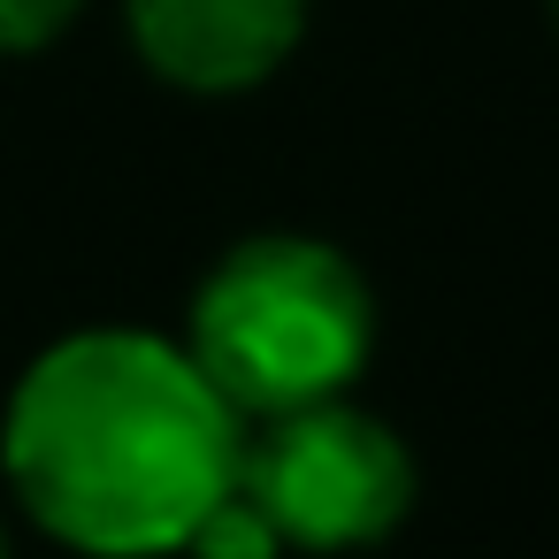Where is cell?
Returning a JSON list of instances; mask_svg holds the SVG:
<instances>
[{
  "instance_id": "6da1fadb",
  "label": "cell",
  "mask_w": 559,
  "mask_h": 559,
  "mask_svg": "<svg viewBox=\"0 0 559 559\" xmlns=\"http://www.w3.org/2000/svg\"><path fill=\"white\" fill-rule=\"evenodd\" d=\"M246 414L185 337L70 330L0 406V475L32 528L85 559H177L238 490Z\"/></svg>"
},
{
  "instance_id": "7a4b0ae2",
  "label": "cell",
  "mask_w": 559,
  "mask_h": 559,
  "mask_svg": "<svg viewBox=\"0 0 559 559\" xmlns=\"http://www.w3.org/2000/svg\"><path fill=\"white\" fill-rule=\"evenodd\" d=\"M383 314L360 261L314 230L238 238L185 307V353L246 414L276 421L322 399H345L376 360Z\"/></svg>"
},
{
  "instance_id": "3957f363",
  "label": "cell",
  "mask_w": 559,
  "mask_h": 559,
  "mask_svg": "<svg viewBox=\"0 0 559 559\" xmlns=\"http://www.w3.org/2000/svg\"><path fill=\"white\" fill-rule=\"evenodd\" d=\"M238 498L276 528L284 559H345V551H376L383 536L406 528L414 498H421V467L406 452V437L368 414L353 391L253 421L246 429V460H238Z\"/></svg>"
},
{
  "instance_id": "277c9868",
  "label": "cell",
  "mask_w": 559,
  "mask_h": 559,
  "mask_svg": "<svg viewBox=\"0 0 559 559\" xmlns=\"http://www.w3.org/2000/svg\"><path fill=\"white\" fill-rule=\"evenodd\" d=\"M314 0H123V32L146 78L185 100L261 93L307 39Z\"/></svg>"
},
{
  "instance_id": "5b68a950",
  "label": "cell",
  "mask_w": 559,
  "mask_h": 559,
  "mask_svg": "<svg viewBox=\"0 0 559 559\" xmlns=\"http://www.w3.org/2000/svg\"><path fill=\"white\" fill-rule=\"evenodd\" d=\"M185 559H284V544H276V528L230 490L200 528H192V544H185Z\"/></svg>"
},
{
  "instance_id": "8992f818",
  "label": "cell",
  "mask_w": 559,
  "mask_h": 559,
  "mask_svg": "<svg viewBox=\"0 0 559 559\" xmlns=\"http://www.w3.org/2000/svg\"><path fill=\"white\" fill-rule=\"evenodd\" d=\"M78 16L85 0H0V55H47Z\"/></svg>"
},
{
  "instance_id": "52a82bcc",
  "label": "cell",
  "mask_w": 559,
  "mask_h": 559,
  "mask_svg": "<svg viewBox=\"0 0 559 559\" xmlns=\"http://www.w3.org/2000/svg\"><path fill=\"white\" fill-rule=\"evenodd\" d=\"M0 559H16V536H9V513H0Z\"/></svg>"
},
{
  "instance_id": "ba28073f",
  "label": "cell",
  "mask_w": 559,
  "mask_h": 559,
  "mask_svg": "<svg viewBox=\"0 0 559 559\" xmlns=\"http://www.w3.org/2000/svg\"><path fill=\"white\" fill-rule=\"evenodd\" d=\"M544 16H551V32H559V0H544Z\"/></svg>"
}]
</instances>
